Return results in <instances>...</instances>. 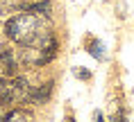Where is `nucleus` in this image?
<instances>
[{
  "label": "nucleus",
  "instance_id": "nucleus-6",
  "mask_svg": "<svg viewBox=\"0 0 134 122\" xmlns=\"http://www.w3.org/2000/svg\"><path fill=\"white\" fill-rule=\"evenodd\" d=\"M100 50H102V43H100V41H91V43H89V52H91L96 59H102V57H105Z\"/></svg>",
  "mask_w": 134,
  "mask_h": 122
},
{
  "label": "nucleus",
  "instance_id": "nucleus-2",
  "mask_svg": "<svg viewBox=\"0 0 134 122\" xmlns=\"http://www.w3.org/2000/svg\"><path fill=\"white\" fill-rule=\"evenodd\" d=\"M30 93V84L25 77H9L0 79V102L2 104H14L18 100H25V95Z\"/></svg>",
  "mask_w": 134,
  "mask_h": 122
},
{
  "label": "nucleus",
  "instance_id": "nucleus-5",
  "mask_svg": "<svg viewBox=\"0 0 134 122\" xmlns=\"http://www.w3.org/2000/svg\"><path fill=\"white\" fill-rule=\"evenodd\" d=\"M25 11H32V14L41 16V18H50L52 16V2H48V0H32V5H27Z\"/></svg>",
  "mask_w": 134,
  "mask_h": 122
},
{
  "label": "nucleus",
  "instance_id": "nucleus-8",
  "mask_svg": "<svg viewBox=\"0 0 134 122\" xmlns=\"http://www.w3.org/2000/svg\"><path fill=\"white\" fill-rule=\"evenodd\" d=\"M77 77H80V79H86V77H91V75H89V72H84V70H77Z\"/></svg>",
  "mask_w": 134,
  "mask_h": 122
},
{
  "label": "nucleus",
  "instance_id": "nucleus-3",
  "mask_svg": "<svg viewBox=\"0 0 134 122\" xmlns=\"http://www.w3.org/2000/svg\"><path fill=\"white\" fill-rule=\"evenodd\" d=\"M52 81H46V84H41V86H36L34 91H30L27 95H25V102L27 104H43V102H48V97L52 95Z\"/></svg>",
  "mask_w": 134,
  "mask_h": 122
},
{
  "label": "nucleus",
  "instance_id": "nucleus-9",
  "mask_svg": "<svg viewBox=\"0 0 134 122\" xmlns=\"http://www.w3.org/2000/svg\"><path fill=\"white\" fill-rule=\"evenodd\" d=\"M30 2H32V0H30Z\"/></svg>",
  "mask_w": 134,
  "mask_h": 122
},
{
  "label": "nucleus",
  "instance_id": "nucleus-1",
  "mask_svg": "<svg viewBox=\"0 0 134 122\" xmlns=\"http://www.w3.org/2000/svg\"><path fill=\"white\" fill-rule=\"evenodd\" d=\"M46 32H48V29L43 25L41 16L32 14V11L18 14V16L9 18V21L5 23V34H7V38L16 41V43L23 45V48H25V45H36L43 38Z\"/></svg>",
  "mask_w": 134,
  "mask_h": 122
},
{
  "label": "nucleus",
  "instance_id": "nucleus-10",
  "mask_svg": "<svg viewBox=\"0 0 134 122\" xmlns=\"http://www.w3.org/2000/svg\"><path fill=\"white\" fill-rule=\"evenodd\" d=\"M0 32H2V29H0Z\"/></svg>",
  "mask_w": 134,
  "mask_h": 122
},
{
  "label": "nucleus",
  "instance_id": "nucleus-4",
  "mask_svg": "<svg viewBox=\"0 0 134 122\" xmlns=\"http://www.w3.org/2000/svg\"><path fill=\"white\" fill-rule=\"evenodd\" d=\"M16 68H18V61H16V54L12 50H2L0 52V72H5L7 77H14Z\"/></svg>",
  "mask_w": 134,
  "mask_h": 122
},
{
  "label": "nucleus",
  "instance_id": "nucleus-7",
  "mask_svg": "<svg viewBox=\"0 0 134 122\" xmlns=\"http://www.w3.org/2000/svg\"><path fill=\"white\" fill-rule=\"evenodd\" d=\"M5 118H7V120H16V118H30V113H27V111H9Z\"/></svg>",
  "mask_w": 134,
  "mask_h": 122
}]
</instances>
